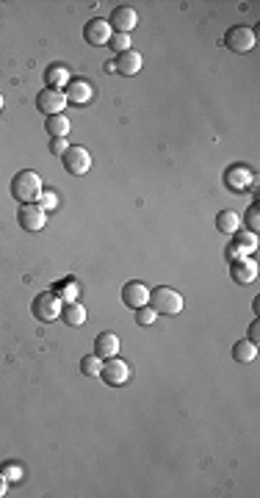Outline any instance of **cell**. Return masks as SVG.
Instances as JSON below:
<instances>
[{
  "label": "cell",
  "mask_w": 260,
  "mask_h": 498,
  "mask_svg": "<svg viewBox=\"0 0 260 498\" xmlns=\"http://www.w3.org/2000/svg\"><path fill=\"white\" fill-rule=\"evenodd\" d=\"M41 191H44V183H41V177H39L33 169H22V172H17L14 180H11V196H14L19 205L36 202Z\"/></svg>",
  "instance_id": "1"
},
{
  "label": "cell",
  "mask_w": 260,
  "mask_h": 498,
  "mask_svg": "<svg viewBox=\"0 0 260 498\" xmlns=\"http://www.w3.org/2000/svg\"><path fill=\"white\" fill-rule=\"evenodd\" d=\"M149 307L158 313V315H177L183 310V293H177L174 288H155L149 290Z\"/></svg>",
  "instance_id": "2"
},
{
  "label": "cell",
  "mask_w": 260,
  "mask_h": 498,
  "mask_svg": "<svg viewBox=\"0 0 260 498\" xmlns=\"http://www.w3.org/2000/svg\"><path fill=\"white\" fill-rule=\"evenodd\" d=\"M30 313L36 321H55L61 315V299L55 296V290H44V293H36L33 302H30Z\"/></svg>",
  "instance_id": "3"
},
{
  "label": "cell",
  "mask_w": 260,
  "mask_h": 498,
  "mask_svg": "<svg viewBox=\"0 0 260 498\" xmlns=\"http://www.w3.org/2000/svg\"><path fill=\"white\" fill-rule=\"evenodd\" d=\"M254 42H257V36H254V30H252L249 25H232V28H227V33H224V47L232 50V53H249V50H254Z\"/></svg>",
  "instance_id": "4"
},
{
  "label": "cell",
  "mask_w": 260,
  "mask_h": 498,
  "mask_svg": "<svg viewBox=\"0 0 260 498\" xmlns=\"http://www.w3.org/2000/svg\"><path fill=\"white\" fill-rule=\"evenodd\" d=\"M61 163H64V169H66L69 174L80 177V174H86V172L91 169V155H89V149H86V147H80V144H69V147H66V152L61 155Z\"/></svg>",
  "instance_id": "5"
},
{
  "label": "cell",
  "mask_w": 260,
  "mask_h": 498,
  "mask_svg": "<svg viewBox=\"0 0 260 498\" xmlns=\"http://www.w3.org/2000/svg\"><path fill=\"white\" fill-rule=\"evenodd\" d=\"M100 379H102L105 385L119 387V385H124V382L130 379V365H127L124 360H119V354H116V357H108V360H102Z\"/></svg>",
  "instance_id": "6"
},
{
  "label": "cell",
  "mask_w": 260,
  "mask_h": 498,
  "mask_svg": "<svg viewBox=\"0 0 260 498\" xmlns=\"http://www.w3.org/2000/svg\"><path fill=\"white\" fill-rule=\"evenodd\" d=\"M17 221L22 230L28 232H39L47 227V213L36 205V202H28V205H19V213H17Z\"/></svg>",
  "instance_id": "7"
},
{
  "label": "cell",
  "mask_w": 260,
  "mask_h": 498,
  "mask_svg": "<svg viewBox=\"0 0 260 498\" xmlns=\"http://www.w3.org/2000/svg\"><path fill=\"white\" fill-rule=\"evenodd\" d=\"M36 108H39L44 116L64 113V108H66V94H64L61 89H41L39 97H36Z\"/></svg>",
  "instance_id": "8"
},
{
  "label": "cell",
  "mask_w": 260,
  "mask_h": 498,
  "mask_svg": "<svg viewBox=\"0 0 260 498\" xmlns=\"http://www.w3.org/2000/svg\"><path fill=\"white\" fill-rule=\"evenodd\" d=\"M224 183L232 191H249V188H254V172L249 166H243V163H232L224 172Z\"/></svg>",
  "instance_id": "9"
},
{
  "label": "cell",
  "mask_w": 260,
  "mask_h": 498,
  "mask_svg": "<svg viewBox=\"0 0 260 498\" xmlns=\"http://www.w3.org/2000/svg\"><path fill=\"white\" fill-rule=\"evenodd\" d=\"M136 22H138V14L133 6H116L111 11V19H108L111 30H116V33H130L136 28Z\"/></svg>",
  "instance_id": "10"
},
{
  "label": "cell",
  "mask_w": 260,
  "mask_h": 498,
  "mask_svg": "<svg viewBox=\"0 0 260 498\" xmlns=\"http://www.w3.org/2000/svg\"><path fill=\"white\" fill-rule=\"evenodd\" d=\"M122 302L130 307V310H138V307H144V304H149V288L144 285V282H124V288H122Z\"/></svg>",
  "instance_id": "11"
},
{
  "label": "cell",
  "mask_w": 260,
  "mask_h": 498,
  "mask_svg": "<svg viewBox=\"0 0 260 498\" xmlns=\"http://www.w3.org/2000/svg\"><path fill=\"white\" fill-rule=\"evenodd\" d=\"M111 36H113V30H111L108 19H91V22L83 28V39H86L89 44H94V47L108 44V42H111Z\"/></svg>",
  "instance_id": "12"
},
{
  "label": "cell",
  "mask_w": 260,
  "mask_h": 498,
  "mask_svg": "<svg viewBox=\"0 0 260 498\" xmlns=\"http://www.w3.org/2000/svg\"><path fill=\"white\" fill-rule=\"evenodd\" d=\"M230 277H232V282H238V285H249V282L257 279V263H254L252 257L232 260V263H230Z\"/></svg>",
  "instance_id": "13"
},
{
  "label": "cell",
  "mask_w": 260,
  "mask_h": 498,
  "mask_svg": "<svg viewBox=\"0 0 260 498\" xmlns=\"http://www.w3.org/2000/svg\"><path fill=\"white\" fill-rule=\"evenodd\" d=\"M113 66H116V72H119V75L133 77V75H138V72H141L144 58H141V53H138V50H124V53H119V55H116Z\"/></svg>",
  "instance_id": "14"
},
{
  "label": "cell",
  "mask_w": 260,
  "mask_h": 498,
  "mask_svg": "<svg viewBox=\"0 0 260 498\" xmlns=\"http://www.w3.org/2000/svg\"><path fill=\"white\" fill-rule=\"evenodd\" d=\"M64 94H66V102H72V105H86V102H91V97H94V86H91L89 80H69L66 89H64Z\"/></svg>",
  "instance_id": "15"
},
{
  "label": "cell",
  "mask_w": 260,
  "mask_h": 498,
  "mask_svg": "<svg viewBox=\"0 0 260 498\" xmlns=\"http://www.w3.org/2000/svg\"><path fill=\"white\" fill-rule=\"evenodd\" d=\"M94 354L108 360V357H116L119 354V338L113 332H100L94 338Z\"/></svg>",
  "instance_id": "16"
},
{
  "label": "cell",
  "mask_w": 260,
  "mask_h": 498,
  "mask_svg": "<svg viewBox=\"0 0 260 498\" xmlns=\"http://www.w3.org/2000/svg\"><path fill=\"white\" fill-rule=\"evenodd\" d=\"M66 326H80L86 324V307L80 302H69V304H61V315H58Z\"/></svg>",
  "instance_id": "17"
},
{
  "label": "cell",
  "mask_w": 260,
  "mask_h": 498,
  "mask_svg": "<svg viewBox=\"0 0 260 498\" xmlns=\"http://www.w3.org/2000/svg\"><path fill=\"white\" fill-rule=\"evenodd\" d=\"M44 77H47V89H66V83L72 80V75H69V69L64 66V64H53L47 72H44Z\"/></svg>",
  "instance_id": "18"
},
{
  "label": "cell",
  "mask_w": 260,
  "mask_h": 498,
  "mask_svg": "<svg viewBox=\"0 0 260 498\" xmlns=\"http://www.w3.org/2000/svg\"><path fill=\"white\" fill-rule=\"evenodd\" d=\"M69 116H64V113H55V116H47V122H44V130L53 136V138H66L69 136Z\"/></svg>",
  "instance_id": "19"
},
{
  "label": "cell",
  "mask_w": 260,
  "mask_h": 498,
  "mask_svg": "<svg viewBox=\"0 0 260 498\" xmlns=\"http://www.w3.org/2000/svg\"><path fill=\"white\" fill-rule=\"evenodd\" d=\"M232 360H235V362H252V360H257V343H252V340H246V338L235 340V346H232Z\"/></svg>",
  "instance_id": "20"
},
{
  "label": "cell",
  "mask_w": 260,
  "mask_h": 498,
  "mask_svg": "<svg viewBox=\"0 0 260 498\" xmlns=\"http://www.w3.org/2000/svg\"><path fill=\"white\" fill-rule=\"evenodd\" d=\"M216 230H219V232H227V235L238 232V230H241V216H238L235 210H221V213L216 216Z\"/></svg>",
  "instance_id": "21"
},
{
  "label": "cell",
  "mask_w": 260,
  "mask_h": 498,
  "mask_svg": "<svg viewBox=\"0 0 260 498\" xmlns=\"http://www.w3.org/2000/svg\"><path fill=\"white\" fill-rule=\"evenodd\" d=\"M232 243L249 257V255L257 249V232H252V230H238V232H232Z\"/></svg>",
  "instance_id": "22"
},
{
  "label": "cell",
  "mask_w": 260,
  "mask_h": 498,
  "mask_svg": "<svg viewBox=\"0 0 260 498\" xmlns=\"http://www.w3.org/2000/svg\"><path fill=\"white\" fill-rule=\"evenodd\" d=\"M100 371H102V357L86 354V357L80 360V374H83V376H100Z\"/></svg>",
  "instance_id": "23"
},
{
  "label": "cell",
  "mask_w": 260,
  "mask_h": 498,
  "mask_svg": "<svg viewBox=\"0 0 260 498\" xmlns=\"http://www.w3.org/2000/svg\"><path fill=\"white\" fill-rule=\"evenodd\" d=\"M36 202H39V208H41L44 213H50V210H55V208H58V194H55V191H50V188H44V191L39 194V199H36Z\"/></svg>",
  "instance_id": "24"
},
{
  "label": "cell",
  "mask_w": 260,
  "mask_h": 498,
  "mask_svg": "<svg viewBox=\"0 0 260 498\" xmlns=\"http://www.w3.org/2000/svg\"><path fill=\"white\" fill-rule=\"evenodd\" d=\"M111 50L119 55V53H124V50H133V44H130V33H113L111 36Z\"/></svg>",
  "instance_id": "25"
},
{
  "label": "cell",
  "mask_w": 260,
  "mask_h": 498,
  "mask_svg": "<svg viewBox=\"0 0 260 498\" xmlns=\"http://www.w3.org/2000/svg\"><path fill=\"white\" fill-rule=\"evenodd\" d=\"M58 299H61V304H69V302H77V285L75 282H64L61 288H58V293H55Z\"/></svg>",
  "instance_id": "26"
},
{
  "label": "cell",
  "mask_w": 260,
  "mask_h": 498,
  "mask_svg": "<svg viewBox=\"0 0 260 498\" xmlns=\"http://www.w3.org/2000/svg\"><path fill=\"white\" fill-rule=\"evenodd\" d=\"M243 221H246V227L252 230V232H257L260 230V205L254 202V205H249V210L243 213Z\"/></svg>",
  "instance_id": "27"
},
{
  "label": "cell",
  "mask_w": 260,
  "mask_h": 498,
  "mask_svg": "<svg viewBox=\"0 0 260 498\" xmlns=\"http://www.w3.org/2000/svg\"><path fill=\"white\" fill-rule=\"evenodd\" d=\"M155 315H158V313H155L149 304H144V307H138V310H136V321H138L141 326H149V324L155 321Z\"/></svg>",
  "instance_id": "28"
},
{
  "label": "cell",
  "mask_w": 260,
  "mask_h": 498,
  "mask_svg": "<svg viewBox=\"0 0 260 498\" xmlns=\"http://www.w3.org/2000/svg\"><path fill=\"white\" fill-rule=\"evenodd\" d=\"M0 473H3L8 481H22V465H17V462L3 465V468H0Z\"/></svg>",
  "instance_id": "29"
},
{
  "label": "cell",
  "mask_w": 260,
  "mask_h": 498,
  "mask_svg": "<svg viewBox=\"0 0 260 498\" xmlns=\"http://www.w3.org/2000/svg\"><path fill=\"white\" fill-rule=\"evenodd\" d=\"M66 147H69V141H66V138H50V152H53V155H58V158H61V155L66 152Z\"/></svg>",
  "instance_id": "30"
},
{
  "label": "cell",
  "mask_w": 260,
  "mask_h": 498,
  "mask_svg": "<svg viewBox=\"0 0 260 498\" xmlns=\"http://www.w3.org/2000/svg\"><path fill=\"white\" fill-rule=\"evenodd\" d=\"M246 340H252V343H257L260 340V324L257 321H252V326H249V338Z\"/></svg>",
  "instance_id": "31"
},
{
  "label": "cell",
  "mask_w": 260,
  "mask_h": 498,
  "mask_svg": "<svg viewBox=\"0 0 260 498\" xmlns=\"http://www.w3.org/2000/svg\"><path fill=\"white\" fill-rule=\"evenodd\" d=\"M6 490H8V479H6L3 473H0V498L6 495Z\"/></svg>",
  "instance_id": "32"
},
{
  "label": "cell",
  "mask_w": 260,
  "mask_h": 498,
  "mask_svg": "<svg viewBox=\"0 0 260 498\" xmlns=\"http://www.w3.org/2000/svg\"><path fill=\"white\" fill-rule=\"evenodd\" d=\"M0 108H3V94H0Z\"/></svg>",
  "instance_id": "33"
}]
</instances>
